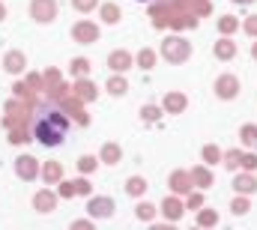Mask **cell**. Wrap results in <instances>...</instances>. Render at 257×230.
Returning <instances> with one entry per match:
<instances>
[{
    "label": "cell",
    "mask_w": 257,
    "mask_h": 230,
    "mask_svg": "<svg viewBox=\"0 0 257 230\" xmlns=\"http://www.w3.org/2000/svg\"><path fill=\"white\" fill-rule=\"evenodd\" d=\"M66 135H69V117L63 114V108H57V105H42L36 117H33V138L42 144V147H48V150H54V147H60L66 141Z\"/></svg>",
    "instance_id": "cell-1"
}]
</instances>
